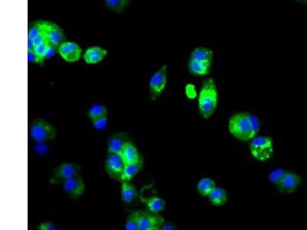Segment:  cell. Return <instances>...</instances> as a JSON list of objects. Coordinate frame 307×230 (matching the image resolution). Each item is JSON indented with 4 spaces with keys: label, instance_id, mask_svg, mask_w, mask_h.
<instances>
[{
    "label": "cell",
    "instance_id": "obj_22",
    "mask_svg": "<svg viewBox=\"0 0 307 230\" xmlns=\"http://www.w3.org/2000/svg\"><path fill=\"white\" fill-rule=\"evenodd\" d=\"M143 201L146 203L148 210L153 213L158 214L165 209V201L159 197H152L151 198L145 199Z\"/></svg>",
    "mask_w": 307,
    "mask_h": 230
},
{
    "label": "cell",
    "instance_id": "obj_20",
    "mask_svg": "<svg viewBox=\"0 0 307 230\" xmlns=\"http://www.w3.org/2000/svg\"><path fill=\"white\" fill-rule=\"evenodd\" d=\"M213 56H214V52L211 49L205 47H198L196 48L191 52L190 59L204 62V63H212Z\"/></svg>",
    "mask_w": 307,
    "mask_h": 230
},
{
    "label": "cell",
    "instance_id": "obj_3",
    "mask_svg": "<svg viewBox=\"0 0 307 230\" xmlns=\"http://www.w3.org/2000/svg\"><path fill=\"white\" fill-rule=\"evenodd\" d=\"M250 141V152L253 158L260 162L270 160L274 153V141L272 138L256 136Z\"/></svg>",
    "mask_w": 307,
    "mask_h": 230
},
{
    "label": "cell",
    "instance_id": "obj_2",
    "mask_svg": "<svg viewBox=\"0 0 307 230\" xmlns=\"http://www.w3.org/2000/svg\"><path fill=\"white\" fill-rule=\"evenodd\" d=\"M218 104V91L212 77L207 79L201 85L198 97V110L204 119H209L215 114Z\"/></svg>",
    "mask_w": 307,
    "mask_h": 230
},
{
    "label": "cell",
    "instance_id": "obj_32",
    "mask_svg": "<svg viewBox=\"0 0 307 230\" xmlns=\"http://www.w3.org/2000/svg\"><path fill=\"white\" fill-rule=\"evenodd\" d=\"M28 60L29 63H38V58L33 50H28Z\"/></svg>",
    "mask_w": 307,
    "mask_h": 230
},
{
    "label": "cell",
    "instance_id": "obj_8",
    "mask_svg": "<svg viewBox=\"0 0 307 230\" xmlns=\"http://www.w3.org/2000/svg\"><path fill=\"white\" fill-rule=\"evenodd\" d=\"M81 167L75 163H63L55 169L53 175L51 178V183H63L65 180L70 178L75 175L78 174Z\"/></svg>",
    "mask_w": 307,
    "mask_h": 230
},
{
    "label": "cell",
    "instance_id": "obj_30",
    "mask_svg": "<svg viewBox=\"0 0 307 230\" xmlns=\"http://www.w3.org/2000/svg\"><path fill=\"white\" fill-rule=\"evenodd\" d=\"M56 229L57 228H56V226L50 224V223H43L38 227V230H56Z\"/></svg>",
    "mask_w": 307,
    "mask_h": 230
},
{
    "label": "cell",
    "instance_id": "obj_24",
    "mask_svg": "<svg viewBox=\"0 0 307 230\" xmlns=\"http://www.w3.org/2000/svg\"><path fill=\"white\" fill-rule=\"evenodd\" d=\"M107 114H108L107 108H105V106L101 105V104L93 105L88 110V117L91 121L107 116Z\"/></svg>",
    "mask_w": 307,
    "mask_h": 230
},
{
    "label": "cell",
    "instance_id": "obj_6",
    "mask_svg": "<svg viewBox=\"0 0 307 230\" xmlns=\"http://www.w3.org/2000/svg\"><path fill=\"white\" fill-rule=\"evenodd\" d=\"M167 66L164 65L151 77L149 81V90H150L151 99L153 101L157 99L165 89L167 81Z\"/></svg>",
    "mask_w": 307,
    "mask_h": 230
},
{
    "label": "cell",
    "instance_id": "obj_16",
    "mask_svg": "<svg viewBox=\"0 0 307 230\" xmlns=\"http://www.w3.org/2000/svg\"><path fill=\"white\" fill-rule=\"evenodd\" d=\"M142 166H143L142 157H141L137 161L126 163L125 165V167H124L123 172H122L121 180H122V181H130L134 176L142 170Z\"/></svg>",
    "mask_w": 307,
    "mask_h": 230
},
{
    "label": "cell",
    "instance_id": "obj_1",
    "mask_svg": "<svg viewBox=\"0 0 307 230\" xmlns=\"http://www.w3.org/2000/svg\"><path fill=\"white\" fill-rule=\"evenodd\" d=\"M228 129L236 139L249 141L258 134L260 121L257 117L250 113H236L228 121Z\"/></svg>",
    "mask_w": 307,
    "mask_h": 230
},
{
    "label": "cell",
    "instance_id": "obj_23",
    "mask_svg": "<svg viewBox=\"0 0 307 230\" xmlns=\"http://www.w3.org/2000/svg\"><path fill=\"white\" fill-rule=\"evenodd\" d=\"M105 5L110 10L120 13L129 5L130 0H104Z\"/></svg>",
    "mask_w": 307,
    "mask_h": 230
},
{
    "label": "cell",
    "instance_id": "obj_36",
    "mask_svg": "<svg viewBox=\"0 0 307 230\" xmlns=\"http://www.w3.org/2000/svg\"><path fill=\"white\" fill-rule=\"evenodd\" d=\"M298 2H303V3H307V0H297Z\"/></svg>",
    "mask_w": 307,
    "mask_h": 230
},
{
    "label": "cell",
    "instance_id": "obj_15",
    "mask_svg": "<svg viewBox=\"0 0 307 230\" xmlns=\"http://www.w3.org/2000/svg\"><path fill=\"white\" fill-rule=\"evenodd\" d=\"M187 66L191 74L195 76H205L210 73L211 63L189 59Z\"/></svg>",
    "mask_w": 307,
    "mask_h": 230
},
{
    "label": "cell",
    "instance_id": "obj_28",
    "mask_svg": "<svg viewBox=\"0 0 307 230\" xmlns=\"http://www.w3.org/2000/svg\"><path fill=\"white\" fill-rule=\"evenodd\" d=\"M92 123L95 129H105L107 127V125H108V119H107V116H105L103 117V118H98V119L94 120V121H92Z\"/></svg>",
    "mask_w": 307,
    "mask_h": 230
},
{
    "label": "cell",
    "instance_id": "obj_10",
    "mask_svg": "<svg viewBox=\"0 0 307 230\" xmlns=\"http://www.w3.org/2000/svg\"><path fill=\"white\" fill-rule=\"evenodd\" d=\"M60 56L69 63H75L79 60L81 49L78 44L73 42H65L58 48Z\"/></svg>",
    "mask_w": 307,
    "mask_h": 230
},
{
    "label": "cell",
    "instance_id": "obj_26",
    "mask_svg": "<svg viewBox=\"0 0 307 230\" xmlns=\"http://www.w3.org/2000/svg\"><path fill=\"white\" fill-rule=\"evenodd\" d=\"M287 170L284 169H276V170H273L271 173L269 175V180L270 183L275 186L277 188H278L280 186V183L282 181L283 178H284V175H285Z\"/></svg>",
    "mask_w": 307,
    "mask_h": 230
},
{
    "label": "cell",
    "instance_id": "obj_12",
    "mask_svg": "<svg viewBox=\"0 0 307 230\" xmlns=\"http://www.w3.org/2000/svg\"><path fill=\"white\" fill-rule=\"evenodd\" d=\"M65 191L73 198L80 197L84 190V183L79 175H75L63 183Z\"/></svg>",
    "mask_w": 307,
    "mask_h": 230
},
{
    "label": "cell",
    "instance_id": "obj_17",
    "mask_svg": "<svg viewBox=\"0 0 307 230\" xmlns=\"http://www.w3.org/2000/svg\"><path fill=\"white\" fill-rule=\"evenodd\" d=\"M120 154L125 164L137 161L142 157L138 152L137 148H135L130 141L125 144Z\"/></svg>",
    "mask_w": 307,
    "mask_h": 230
},
{
    "label": "cell",
    "instance_id": "obj_33",
    "mask_svg": "<svg viewBox=\"0 0 307 230\" xmlns=\"http://www.w3.org/2000/svg\"><path fill=\"white\" fill-rule=\"evenodd\" d=\"M55 50H56V48L53 47V46H50L49 45V47H48L47 52H46V58L49 59V58L52 57V56L54 55Z\"/></svg>",
    "mask_w": 307,
    "mask_h": 230
},
{
    "label": "cell",
    "instance_id": "obj_21",
    "mask_svg": "<svg viewBox=\"0 0 307 230\" xmlns=\"http://www.w3.org/2000/svg\"><path fill=\"white\" fill-rule=\"evenodd\" d=\"M215 187H216L215 182L208 177L201 179L197 184V190L202 197H208Z\"/></svg>",
    "mask_w": 307,
    "mask_h": 230
},
{
    "label": "cell",
    "instance_id": "obj_19",
    "mask_svg": "<svg viewBox=\"0 0 307 230\" xmlns=\"http://www.w3.org/2000/svg\"><path fill=\"white\" fill-rule=\"evenodd\" d=\"M139 197L137 189L129 181H123L122 186V201L125 203H131Z\"/></svg>",
    "mask_w": 307,
    "mask_h": 230
},
{
    "label": "cell",
    "instance_id": "obj_31",
    "mask_svg": "<svg viewBox=\"0 0 307 230\" xmlns=\"http://www.w3.org/2000/svg\"><path fill=\"white\" fill-rule=\"evenodd\" d=\"M32 41H33L34 46H37V45H39V44L42 43V42H45L46 40V38H45L44 35L42 32H41L39 35H36V37H34L32 39Z\"/></svg>",
    "mask_w": 307,
    "mask_h": 230
},
{
    "label": "cell",
    "instance_id": "obj_18",
    "mask_svg": "<svg viewBox=\"0 0 307 230\" xmlns=\"http://www.w3.org/2000/svg\"><path fill=\"white\" fill-rule=\"evenodd\" d=\"M208 197L210 203L215 207H222L228 200L226 190L221 187H215Z\"/></svg>",
    "mask_w": 307,
    "mask_h": 230
},
{
    "label": "cell",
    "instance_id": "obj_27",
    "mask_svg": "<svg viewBox=\"0 0 307 230\" xmlns=\"http://www.w3.org/2000/svg\"><path fill=\"white\" fill-rule=\"evenodd\" d=\"M48 47H49V43L47 41L42 42V43L34 46L33 51L36 53L38 58V63L42 64L43 61L46 59V52H47Z\"/></svg>",
    "mask_w": 307,
    "mask_h": 230
},
{
    "label": "cell",
    "instance_id": "obj_9",
    "mask_svg": "<svg viewBox=\"0 0 307 230\" xmlns=\"http://www.w3.org/2000/svg\"><path fill=\"white\" fill-rule=\"evenodd\" d=\"M164 224V219L158 214L151 211L140 212L139 229L141 230H158Z\"/></svg>",
    "mask_w": 307,
    "mask_h": 230
},
{
    "label": "cell",
    "instance_id": "obj_14",
    "mask_svg": "<svg viewBox=\"0 0 307 230\" xmlns=\"http://www.w3.org/2000/svg\"><path fill=\"white\" fill-rule=\"evenodd\" d=\"M107 53L108 52L106 50L97 46L88 48L86 52H84V62L87 64H97L107 56Z\"/></svg>",
    "mask_w": 307,
    "mask_h": 230
},
{
    "label": "cell",
    "instance_id": "obj_4",
    "mask_svg": "<svg viewBox=\"0 0 307 230\" xmlns=\"http://www.w3.org/2000/svg\"><path fill=\"white\" fill-rule=\"evenodd\" d=\"M30 135L34 141L43 143L56 138V129L43 119H36L32 122Z\"/></svg>",
    "mask_w": 307,
    "mask_h": 230
},
{
    "label": "cell",
    "instance_id": "obj_13",
    "mask_svg": "<svg viewBox=\"0 0 307 230\" xmlns=\"http://www.w3.org/2000/svg\"><path fill=\"white\" fill-rule=\"evenodd\" d=\"M129 138L128 135L125 133H117L112 135L108 141V153H121L122 148L127 142H129Z\"/></svg>",
    "mask_w": 307,
    "mask_h": 230
},
{
    "label": "cell",
    "instance_id": "obj_5",
    "mask_svg": "<svg viewBox=\"0 0 307 230\" xmlns=\"http://www.w3.org/2000/svg\"><path fill=\"white\" fill-rule=\"evenodd\" d=\"M37 22L49 45L58 49V48L65 42L66 37L63 29L59 27V25L46 21H39Z\"/></svg>",
    "mask_w": 307,
    "mask_h": 230
},
{
    "label": "cell",
    "instance_id": "obj_29",
    "mask_svg": "<svg viewBox=\"0 0 307 230\" xmlns=\"http://www.w3.org/2000/svg\"><path fill=\"white\" fill-rule=\"evenodd\" d=\"M41 32H42V30H41L40 26H39L38 22H36V23L32 25L31 29H29L28 37L30 38V39H33L34 37H36V35H39Z\"/></svg>",
    "mask_w": 307,
    "mask_h": 230
},
{
    "label": "cell",
    "instance_id": "obj_34",
    "mask_svg": "<svg viewBox=\"0 0 307 230\" xmlns=\"http://www.w3.org/2000/svg\"><path fill=\"white\" fill-rule=\"evenodd\" d=\"M160 230H175V227L174 226L171 225V224H166V225H163L160 228Z\"/></svg>",
    "mask_w": 307,
    "mask_h": 230
},
{
    "label": "cell",
    "instance_id": "obj_7",
    "mask_svg": "<svg viewBox=\"0 0 307 230\" xmlns=\"http://www.w3.org/2000/svg\"><path fill=\"white\" fill-rule=\"evenodd\" d=\"M125 162L120 153H108L105 160V170L112 178L121 180L125 167Z\"/></svg>",
    "mask_w": 307,
    "mask_h": 230
},
{
    "label": "cell",
    "instance_id": "obj_11",
    "mask_svg": "<svg viewBox=\"0 0 307 230\" xmlns=\"http://www.w3.org/2000/svg\"><path fill=\"white\" fill-rule=\"evenodd\" d=\"M301 176L292 171L286 172L282 181L278 187V190L282 193H293L297 190L302 183Z\"/></svg>",
    "mask_w": 307,
    "mask_h": 230
},
{
    "label": "cell",
    "instance_id": "obj_25",
    "mask_svg": "<svg viewBox=\"0 0 307 230\" xmlns=\"http://www.w3.org/2000/svg\"><path fill=\"white\" fill-rule=\"evenodd\" d=\"M139 217H140V211L134 212L128 217L126 224H125V230H139Z\"/></svg>",
    "mask_w": 307,
    "mask_h": 230
},
{
    "label": "cell",
    "instance_id": "obj_35",
    "mask_svg": "<svg viewBox=\"0 0 307 230\" xmlns=\"http://www.w3.org/2000/svg\"><path fill=\"white\" fill-rule=\"evenodd\" d=\"M34 44L32 39L28 38V50H33Z\"/></svg>",
    "mask_w": 307,
    "mask_h": 230
}]
</instances>
